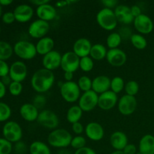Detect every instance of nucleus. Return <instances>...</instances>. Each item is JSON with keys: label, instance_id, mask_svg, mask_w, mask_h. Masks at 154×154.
Returning <instances> with one entry per match:
<instances>
[{"label": "nucleus", "instance_id": "58836bf2", "mask_svg": "<svg viewBox=\"0 0 154 154\" xmlns=\"http://www.w3.org/2000/svg\"><path fill=\"white\" fill-rule=\"evenodd\" d=\"M23 84L20 82L12 81L10 85L8 86L9 93L14 96H17L21 94L23 91Z\"/></svg>", "mask_w": 154, "mask_h": 154}, {"label": "nucleus", "instance_id": "bf43d9fd", "mask_svg": "<svg viewBox=\"0 0 154 154\" xmlns=\"http://www.w3.org/2000/svg\"><path fill=\"white\" fill-rule=\"evenodd\" d=\"M57 154H71V153L66 149H60Z\"/></svg>", "mask_w": 154, "mask_h": 154}, {"label": "nucleus", "instance_id": "0eeeda50", "mask_svg": "<svg viewBox=\"0 0 154 154\" xmlns=\"http://www.w3.org/2000/svg\"><path fill=\"white\" fill-rule=\"evenodd\" d=\"M37 122L41 126L45 129L54 130L59 126L60 119L55 112L51 110L45 109L39 112Z\"/></svg>", "mask_w": 154, "mask_h": 154}, {"label": "nucleus", "instance_id": "473e14b6", "mask_svg": "<svg viewBox=\"0 0 154 154\" xmlns=\"http://www.w3.org/2000/svg\"><path fill=\"white\" fill-rule=\"evenodd\" d=\"M125 81L123 78L120 76H116L111 80V89L112 92L115 93L116 94L121 93L125 88Z\"/></svg>", "mask_w": 154, "mask_h": 154}, {"label": "nucleus", "instance_id": "ea45409f", "mask_svg": "<svg viewBox=\"0 0 154 154\" xmlns=\"http://www.w3.org/2000/svg\"><path fill=\"white\" fill-rule=\"evenodd\" d=\"M12 149V143L5 138H0V154H11Z\"/></svg>", "mask_w": 154, "mask_h": 154}, {"label": "nucleus", "instance_id": "a211bd4d", "mask_svg": "<svg viewBox=\"0 0 154 154\" xmlns=\"http://www.w3.org/2000/svg\"><path fill=\"white\" fill-rule=\"evenodd\" d=\"M15 20L19 23H27L33 17L34 10L28 4H21L17 6L14 10Z\"/></svg>", "mask_w": 154, "mask_h": 154}, {"label": "nucleus", "instance_id": "dca6fc26", "mask_svg": "<svg viewBox=\"0 0 154 154\" xmlns=\"http://www.w3.org/2000/svg\"><path fill=\"white\" fill-rule=\"evenodd\" d=\"M61 60V54L59 51L54 50L51 52L44 56L42 58V66H43L44 69L53 72L60 67Z\"/></svg>", "mask_w": 154, "mask_h": 154}, {"label": "nucleus", "instance_id": "a19ab883", "mask_svg": "<svg viewBox=\"0 0 154 154\" xmlns=\"http://www.w3.org/2000/svg\"><path fill=\"white\" fill-rule=\"evenodd\" d=\"M47 99L43 94H38L33 98L32 104L38 108H42L46 105Z\"/></svg>", "mask_w": 154, "mask_h": 154}, {"label": "nucleus", "instance_id": "c9c22d12", "mask_svg": "<svg viewBox=\"0 0 154 154\" xmlns=\"http://www.w3.org/2000/svg\"><path fill=\"white\" fill-rule=\"evenodd\" d=\"M124 90L126 95L135 96L139 91V84L135 81H129L125 84Z\"/></svg>", "mask_w": 154, "mask_h": 154}, {"label": "nucleus", "instance_id": "c03bdc74", "mask_svg": "<svg viewBox=\"0 0 154 154\" xmlns=\"http://www.w3.org/2000/svg\"><path fill=\"white\" fill-rule=\"evenodd\" d=\"M10 66L5 61L0 60V78H4L9 75Z\"/></svg>", "mask_w": 154, "mask_h": 154}, {"label": "nucleus", "instance_id": "052dcab7", "mask_svg": "<svg viewBox=\"0 0 154 154\" xmlns=\"http://www.w3.org/2000/svg\"><path fill=\"white\" fill-rule=\"evenodd\" d=\"M111 154H124L123 151H118V150H115V151L112 152Z\"/></svg>", "mask_w": 154, "mask_h": 154}, {"label": "nucleus", "instance_id": "7c9ffc66", "mask_svg": "<svg viewBox=\"0 0 154 154\" xmlns=\"http://www.w3.org/2000/svg\"><path fill=\"white\" fill-rule=\"evenodd\" d=\"M14 54V48L11 45L5 41H0V60H8Z\"/></svg>", "mask_w": 154, "mask_h": 154}, {"label": "nucleus", "instance_id": "c756f323", "mask_svg": "<svg viewBox=\"0 0 154 154\" xmlns=\"http://www.w3.org/2000/svg\"><path fill=\"white\" fill-rule=\"evenodd\" d=\"M131 44L137 50H144L147 46V41L143 35L139 33H133L130 38Z\"/></svg>", "mask_w": 154, "mask_h": 154}, {"label": "nucleus", "instance_id": "5fc2aeb1", "mask_svg": "<svg viewBox=\"0 0 154 154\" xmlns=\"http://www.w3.org/2000/svg\"><path fill=\"white\" fill-rule=\"evenodd\" d=\"M50 2L49 0H34V1H32L31 3L33 4L34 5H36L37 7L41 5H43L47 4V3Z\"/></svg>", "mask_w": 154, "mask_h": 154}, {"label": "nucleus", "instance_id": "a878e982", "mask_svg": "<svg viewBox=\"0 0 154 154\" xmlns=\"http://www.w3.org/2000/svg\"><path fill=\"white\" fill-rule=\"evenodd\" d=\"M138 152L141 154H154V136L150 134L141 137L138 144Z\"/></svg>", "mask_w": 154, "mask_h": 154}, {"label": "nucleus", "instance_id": "e2e57ef3", "mask_svg": "<svg viewBox=\"0 0 154 154\" xmlns=\"http://www.w3.org/2000/svg\"><path fill=\"white\" fill-rule=\"evenodd\" d=\"M0 33H1V27H0Z\"/></svg>", "mask_w": 154, "mask_h": 154}, {"label": "nucleus", "instance_id": "6e6d98bb", "mask_svg": "<svg viewBox=\"0 0 154 154\" xmlns=\"http://www.w3.org/2000/svg\"><path fill=\"white\" fill-rule=\"evenodd\" d=\"M1 81L5 86H9L11 84V83L12 82V80H11V78H10V76H9V75H8V76H5V77H4V78H2Z\"/></svg>", "mask_w": 154, "mask_h": 154}, {"label": "nucleus", "instance_id": "603ef678", "mask_svg": "<svg viewBox=\"0 0 154 154\" xmlns=\"http://www.w3.org/2000/svg\"><path fill=\"white\" fill-rule=\"evenodd\" d=\"M63 77H64V79L66 82L72 81H73V78H74V73H72V72H64Z\"/></svg>", "mask_w": 154, "mask_h": 154}, {"label": "nucleus", "instance_id": "680f3d73", "mask_svg": "<svg viewBox=\"0 0 154 154\" xmlns=\"http://www.w3.org/2000/svg\"><path fill=\"white\" fill-rule=\"evenodd\" d=\"M2 17V6L0 5V18Z\"/></svg>", "mask_w": 154, "mask_h": 154}, {"label": "nucleus", "instance_id": "4be33fe9", "mask_svg": "<svg viewBox=\"0 0 154 154\" xmlns=\"http://www.w3.org/2000/svg\"><path fill=\"white\" fill-rule=\"evenodd\" d=\"M110 144L115 150L123 151V149L129 144L127 135L122 131H115L110 137Z\"/></svg>", "mask_w": 154, "mask_h": 154}, {"label": "nucleus", "instance_id": "de8ad7c7", "mask_svg": "<svg viewBox=\"0 0 154 154\" xmlns=\"http://www.w3.org/2000/svg\"><path fill=\"white\" fill-rule=\"evenodd\" d=\"M102 4L105 6L104 8H107L113 10V8H115L118 5V2L116 1V0H103V1H102Z\"/></svg>", "mask_w": 154, "mask_h": 154}, {"label": "nucleus", "instance_id": "aec40b11", "mask_svg": "<svg viewBox=\"0 0 154 154\" xmlns=\"http://www.w3.org/2000/svg\"><path fill=\"white\" fill-rule=\"evenodd\" d=\"M93 45L89 39L80 38L77 39L73 45V52L80 58L90 56V51Z\"/></svg>", "mask_w": 154, "mask_h": 154}, {"label": "nucleus", "instance_id": "bb28decb", "mask_svg": "<svg viewBox=\"0 0 154 154\" xmlns=\"http://www.w3.org/2000/svg\"><path fill=\"white\" fill-rule=\"evenodd\" d=\"M108 50H107L106 47L102 44H96L92 46L91 51L90 53V57L96 61H101V60L106 59L107 53Z\"/></svg>", "mask_w": 154, "mask_h": 154}, {"label": "nucleus", "instance_id": "423d86ee", "mask_svg": "<svg viewBox=\"0 0 154 154\" xmlns=\"http://www.w3.org/2000/svg\"><path fill=\"white\" fill-rule=\"evenodd\" d=\"M2 134L4 138L11 143H17L23 137V129L17 122L8 121L3 126Z\"/></svg>", "mask_w": 154, "mask_h": 154}, {"label": "nucleus", "instance_id": "412c9836", "mask_svg": "<svg viewBox=\"0 0 154 154\" xmlns=\"http://www.w3.org/2000/svg\"><path fill=\"white\" fill-rule=\"evenodd\" d=\"M35 13L39 20L48 23L49 21L55 19V17H57V10H56L55 7L50 4L49 2L37 7Z\"/></svg>", "mask_w": 154, "mask_h": 154}, {"label": "nucleus", "instance_id": "e433bc0d", "mask_svg": "<svg viewBox=\"0 0 154 154\" xmlns=\"http://www.w3.org/2000/svg\"><path fill=\"white\" fill-rule=\"evenodd\" d=\"M11 116L10 106L5 102H0V122H5Z\"/></svg>", "mask_w": 154, "mask_h": 154}, {"label": "nucleus", "instance_id": "9d476101", "mask_svg": "<svg viewBox=\"0 0 154 154\" xmlns=\"http://www.w3.org/2000/svg\"><path fill=\"white\" fill-rule=\"evenodd\" d=\"M49 30V23L37 19L29 24L28 28V32L32 38L39 40L42 38L46 37Z\"/></svg>", "mask_w": 154, "mask_h": 154}, {"label": "nucleus", "instance_id": "2f4dec72", "mask_svg": "<svg viewBox=\"0 0 154 154\" xmlns=\"http://www.w3.org/2000/svg\"><path fill=\"white\" fill-rule=\"evenodd\" d=\"M122 38L119 32H111V34L108 35L106 39V45L107 47L110 49H115L118 48L122 43Z\"/></svg>", "mask_w": 154, "mask_h": 154}, {"label": "nucleus", "instance_id": "c85d7f7f", "mask_svg": "<svg viewBox=\"0 0 154 154\" xmlns=\"http://www.w3.org/2000/svg\"><path fill=\"white\" fill-rule=\"evenodd\" d=\"M30 154H51V149L46 143L35 141L29 145Z\"/></svg>", "mask_w": 154, "mask_h": 154}, {"label": "nucleus", "instance_id": "4d7b16f0", "mask_svg": "<svg viewBox=\"0 0 154 154\" xmlns=\"http://www.w3.org/2000/svg\"><path fill=\"white\" fill-rule=\"evenodd\" d=\"M13 1L12 0H0V5L2 6H8L12 4Z\"/></svg>", "mask_w": 154, "mask_h": 154}, {"label": "nucleus", "instance_id": "cd10ccee", "mask_svg": "<svg viewBox=\"0 0 154 154\" xmlns=\"http://www.w3.org/2000/svg\"><path fill=\"white\" fill-rule=\"evenodd\" d=\"M84 111L81 110V108L77 105H72L68 109L66 113V120L71 124H74L75 123L80 122L83 116Z\"/></svg>", "mask_w": 154, "mask_h": 154}, {"label": "nucleus", "instance_id": "4468645a", "mask_svg": "<svg viewBox=\"0 0 154 154\" xmlns=\"http://www.w3.org/2000/svg\"><path fill=\"white\" fill-rule=\"evenodd\" d=\"M118 101L117 94L111 90H108L105 93L99 95L98 107L103 111H110L114 108L116 105H117Z\"/></svg>", "mask_w": 154, "mask_h": 154}, {"label": "nucleus", "instance_id": "f257e3e1", "mask_svg": "<svg viewBox=\"0 0 154 154\" xmlns=\"http://www.w3.org/2000/svg\"><path fill=\"white\" fill-rule=\"evenodd\" d=\"M55 82L54 72L46 69H39L33 73L31 78L32 88L38 94L49 91Z\"/></svg>", "mask_w": 154, "mask_h": 154}, {"label": "nucleus", "instance_id": "b1692460", "mask_svg": "<svg viewBox=\"0 0 154 154\" xmlns=\"http://www.w3.org/2000/svg\"><path fill=\"white\" fill-rule=\"evenodd\" d=\"M20 114L24 120L32 123L37 121L39 111L32 103H25L20 108Z\"/></svg>", "mask_w": 154, "mask_h": 154}, {"label": "nucleus", "instance_id": "f3484780", "mask_svg": "<svg viewBox=\"0 0 154 154\" xmlns=\"http://www.w3.org/2000/svg\"><path fill=\"white\" fill-rule=\"evenodd\" d=\"M86 136L93 141H99L105 136V130L102 125L96 122H90L85 126Z\"/></svg>", "mask_w": 154, "mask_h": 154}, {"label": "nucleus", "instance_id": "72a5a7b5", "mask_svg": "<svg viewBox=\"0 0 154 154\" xmlns=\"http://www.w3.org/2000/svg\"><path fill=\"white\" fill-rule=\"evenodd\" d=\"M77 84H78L81 91H83V93L92 90L93 80L90 79V77L87 76V75H83V76L80 77Z\"/></svg>", "mask_w": 154, "mask_h": 154}, {"label": "nucleus", "instance_id": "9b49d317", "mask_svg": "<svg viewBox=\"0 0 154 154\" xmlns=\"http://www.w3.org/2000/svg\"><path fill=\"white\" fill-rule=\"evenodd\" d=\"M80 60L81 58L73 51H67L62 55L60 68L64 71V72H69L74 73L79 69Z\"/></svg>", "mask_w": 154, "mask_h": 154}, {"label": "nucleus", "instance_id": "09e8293b", "mask_svg": "<svg viewBox=\"0 0 154 154\" xmlns=\"http://www.w3.org/2000/svg\"><path fill=\"white\" fill-rule=\"evenodd\" d=\"M74 154H96V153L91 147H89L86 146V147H83V148L75 150Z\"/></svg>", "mask_w": 154, "mask_h": 154}, {"label": "nucleus", "instance_id": "7ed1b4c3", "mask_svg": "<svg viewBox=\"0 0 154 154\" xmlns=\"http://www.w3.org/2000/svg\"><path fill=\"white\" fill-rule=\"evenodd\" d=\"M96 19L98 25L107 31L114 30L118 24L114 11L107 8H103L99 11Z\"/></svg>", "mask_w": 154, "mask_h": 154}, {"label": "nucleus", "instance_id": "f03ea898", "mask_svg": "<svg viewBox=\"0 0 154 154\" xmlns=\"http://www.w3.org/2000/svg\"><path fill=\"white\" fill-rule=\"evenodd\" d=\"M73 138L72 134L65 129H56L52 130L48 135V143L55 148L66 149L70 146Z\"/></svg>", "mask_w": 154, "mask_h": 154}, {"label": "nucleus", "instance_id": "2eb2a0df", "mask_svg": "<svg viewBox=\"0 0 154 154\" xmlns=\"http://www.w3.org/2000/svg\"><path fill=\"white\" fill-rule=\"evenodd\" d=\"M106 60L113 67H121L127 61V55L120 48L110 49L107 53Z\"/></svg>", "mask_w": 154, "mask_h": 154}, {"label": "nucleus", "instance_id": "a18cd8bd", "mask_svg": "<svg viewBox=\"0 0 154 154\" xmlns=\"http://www.w3.org/2000/svg\"><path fill=\"white\" fill-rule=\"evenodd\" d=\"M72 129L74 133L76 134L77 135H81L84 133L85 128L84 127L82 123H80V122H78V123H75L74 124H72Z\"/></svg>", "mask_w": 154, "mask_h": 154}, {"label": "nucleus", "instance_id": "1a4fd4ad", "mask_svg": "<svg viewBox=\"0 0 154 154\" xmlns=\"http://www.w3.org/2000/svg\"><path fill=\"white\" fill-rule=\"evenodd\" d=\"M138 106V102L135 96L123 95L119 99L117 103L118 111L122 115L130 116L133 114Z\"/></svg>", "mask_w": 154, "mask_h": 154}, {"label": "nucleus", "instance_id": "6e6552de", "mask_svg": "<svg viewBox=\"0 0 154 154\" xmlns=\"http://www.w3.org/2000/svg\"><path fill=\"white\" fill-rule=\"evenodd\" d=\"M99 94L93 90L85 92L81 94L78 100V106L84 112H90L98 106Z\"/></svg>", "mask_w": 154, "mask_h": 154}, {"label": "nucleus", "instance_id": "5701e85b", "mask_svg": "<svg viewBox=\"0 0 154 154\" xmlns=\"http://www.w3.org/2000/svg\"><path fill=\"white\" fill-rule=\"evenodd\" d=\"M111 89V79L106 75H99L93 79L92 90L97 94H102Z\"/></svg>", "mask_w": 154, "mask_h": 154}, {"label": "nucleus", "instance_id": "13d9d810", "mask_svg": "<svg viewBox=\"0 0 154 154\" xmlns=\"http://www.w3.org/2000/svg\"><path fill=\"white\" fill-rule=\"evenodd\" d=\"M69 3H68V1H63V2H57L56 3V6L58 8H63L65 7V6L68 5Z\"/></svg>", "mask_w": 154, "mask_h": 154}, {"label": "nucleus", "instance_id": "f8f14e48", "mask_svg": "<svg viewBox=\"0 0 154 154\" xmlns=\"http://www.w3.org/2000/svg\"><path fill=\"white\" fill-rule=\"evenodd\" d=\"M134 28L141 35H147L152 32L154 28V24L151 18L147 14H141L137 17L133 21Z\"/></svg>", "mask_w": 154, "mask_h": 154}, {"label": "nucleus", "instance_id": "4c0bfd02", "mask_svg": "<svg viewBox=\"0 0 154 154\" xmlns=\"http://www.w3.org/2000/svg\"><path fill=\"white\" fill-rule=\"evenodd\" d=\"M87 144V140L82 135H76L75 137H73L71 142L70 146L75 150H79V149L83 148L86 147Z\"/></svg>", "mask_w": 154, "mask_h": 154}, {"label": "nucleus", "instance_id": "37998d69", "mask_svg": "<svg viewBox=\"0 0 154 154\" xmlns=\"http://www.w3.org/2000/svg\"><path fill=\"white\" fill-rule=\"evenodd\" d=\"M2 22L5 24H11L16 20L14 12L11 11H8L3 14L2 17Z\"/></svg>", "mask_w": 154, "mask_h": 154}, {"label": "nucleus", "instance_id": "ddd939ff", "mask_svg": "<svg viewBox=\"0 0 154 154\" xmlns=\"http://www.w3.org/2000/svg\"><path fill=\"white\" fill-rule=\"evenodd\" d=\"M28 74L27 66L23 61H16L11 64L9 70V76L12 81L22 83Z\"/></svg>", "mask_w": 154, "mask_h": 154}, {"label": "nucleus", "instance_id": "3c124183", "mask_svg": "<svg viewBox=\"0 0 154 154\" xmlns=\"http://www.w3.org/2000/svg\"><path fill=\"white\" fill-rule=\"evenodd\" d=\"M15 150H17V152L19 153H25L26 150V146L24 144L23 142H19L16 143V145H15Z\"/></svg>", "mask_w": 154, "mask_h": 154}, {"label": "nucleus", "instance_id": "39448f33", "mask_svg": "<svg viewBox=\"0 0 154 154\" xmlns=\"http://www.w3.org/2000/svg\"><path fill=\"white\" fill-rule=\"evenodd\" d=\"M60 92L62 98L68 103L78 102L81 96V91L78 84L73 81L63 82V85L60 88Z\"/></svg>", "mask_w": 154, "mask_h": 154}, {"label": "nucleus", "instance_id": "20e7f679", "mask_svg": "<svg viewBox=\"0 0 154 154\" xmlns=\"http://www.w3.org/2000/svg\"><path fill=\"white\" fill-rule=\"evenodd\" d=\"M14 53L17 57L23 60H30L37 55L35 45L28 41H18L14 45Z\"/></svg>", "mask_w": 154, "mask_h": 154}, {"label": "nucleus", "instance_id": "8fccbe9b", "mask_svg": "<svg viewBox=\"0 0 154 154\" xmlns=\"http://www.w3.org/2000/svg\"><path fill=\"white\" fill-rule=\"evenodd\" d=\"M130 10H131V13H132V16L134 17V18L140 16V15L142 14L141 8H140L138 5H134L131 6Z\"/></svg>", "mask_w": 154, "mask_h": 154}, {"label": "nucleus", "instance_id": "f704fd0d", "mask_svg": "<svg viewBox=\"0 0 154 154\" xmlns=\"http://www.w3.org/2000/svg\"><path fill=\"white\" fill-rule=\"evenodd\" d=\"M94 67V60L88 56V57H83L80 60L79 69H81L84 72H91Z\"/></svg>", "mask_w": 154, "mask_h": 154}, {"label": "nucleus", "instance_id": "393cba45", "mask_svg": "<svg viewBox=\"0 0 154 154\" xmlns=\"http://www.w3.org/2000/svg\"><path fill=\"white\" fill-rule=\"evenodd\" d=\"M54 45H55V43L52 38L48 37V36L42 38L38 41L35 45L37 54L44 57L48 53L54 51Z\"/></svg>", "mask_w": 154, "mask_h": 154}, {"label": "nucleus", "instance_id": "864d4df0", "mask_svg": "<svg viewBox=\"0 0 154 154\" xmlns=\"http://www.w3.org/2000/svg\"><path fill=\"white\" fill-rule=\"evenodd\" d=\"M6 94V86L0 81V99H2Z\"/></svg>", "mask_w": 154, "mask_h": 154}, {"label": "nucleus", "instance_id": "79ce46f5", "mask_svg": "<svg viewBox=\"0 0 154 154\" xmlns=\"http://www.w3.org/2000/svg\"><path fill=\"white\" fill-rule=\"evenodd\" d=\"M118 32L120 35V36H121L122 40H125V39H126V40L129 39L130 40L131 37H132V34H133L132 32V29L129 26H124L121 27Z\"/></svg>", "mask_w": 154, "mask_h": 154}, {"label": "nucleus", "instance_id": "49530a36", "mask_svg": "<svg viewBox=\"0 0 154 154\" xmlns=\"http://www.w3.org/2000/svg\"><path fill=\"white\" fill-rule=\"evenodd\" d=\"M138 151L137 147L134 144H128L123 150L124 154H136Z\"/></svg>", "mask_w": 154, "mask_h": 154}, {"label": "nucleus", "instance_id": "6ab92c4d", "mask_svg": "<svg viewBox=\"0 0 154 154\" xmlns=\"http://www.w3.org/2000/svg\"><path fill=\"white\" fill-rule=\"evenodd\" d=\"M114 11L118 23L125 26L129 25L132 23H133L135 18L131 13L130 7L126 5H118Z\"/></svg>", "mask_w": 154, "mask_h": 154}]
</instances>
